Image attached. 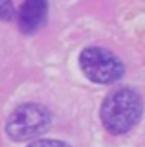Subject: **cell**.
I'll list each match as a JSON object with an SVG mask.
<instances>
[{
    "label": "cell",
    "mask_w": 145,
    "mask_h": 147,
    "mask_svg": "<svg viewBox=\"0 0 145 147\" xmlns=\"http://www.w3.org/2000/svg\"><path fill=\"white\" fill-rule=\"evenodd\" d=\"M142 96L132 88H117L105 98L99 110L103 125L112 134H125L142 118Z\"/></svg>",
    "instance_id": "obj_1"
},
{
    "label": "cell",
    "mask_w": 145,
    "mask_h": 147,
    "mask_svg": "<svg viewBox=\"0 0 145 147\" xmlns=\"http://www.w3.org/2000/svg\"><path fill=\"white\" fill-rule=\"evenodd\" d=\"M52 116L48 109L37 103H24L17 107L7 118L6 132L13 142H28L33 140L50 129Z\"/></svg>",
    "instance_id": "obj_2"
},
{
    "label": "cell",
    "mask_w": 145,
    "mask_h": 147,
    "mask_svg": "<svg viewBox=\"0 0 145 147\" xmlns=\"http://www.w3.org/2000/svg\"><path fill=\"white\" fill-rule=\"evenodd\" d=\"M79 66L81 72L87 76V79L97 85H110L121 79L125 68L119 57L114 55L107 48L90 46L85 48L79 55Z\"/></svg>",
    "instance_id": "obj_3"
},
{
    "label": "cell",
    "mask_w": 145,
    "mask_h": 147,
    "mask_svg": "<svg viewBox=\"0 0 145 147\" xmlns=\"http://www.w3.org/2000/svg\"><path fill=\"white\" fill-rule=\"evenodd\" d=\"M48 0H24L19 9V28L22 33H35L46 24Z\"/></svg>",
    "instance_id": "obj_4"
},
{
    "label": "cell",
    "mask_w": 145,
    "mask_h": 147,
    "mask_svg": "<svg viewBox=\"0 0 145 147\" xmlns=\"http://www.w3.org/2000/svg\"><path fill=\"white\" fill-rule=\"evenodd\" d=\"M15 15V7H13L11 0H0V20H11Z\"/></svg>",
    "instance_id": "obj_5"
},
{
    "label": "cell",
    "mask_w": 145,
    "mask_h": 147,
    "mask_svg": "<svg viewBox=\"0 0 145 147\" xmlns=\"http://www.w3.org/2000/svg\"><path fill=\"white\" fill-rule=\"evenodd\" d=\"M28 147H70V145L61 140H37L33 144H30Z\"/></svg>",
    "instance_id": "obj_6"
}]
</instances>
